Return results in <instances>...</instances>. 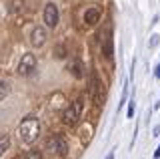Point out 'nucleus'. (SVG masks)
<instances>
[{
  "label": "nucleus",
  "instance_id": "nucleus-1",
  "mask_svg": "<svg viewBox=\"0 0 160 159\" xmlns=\"http://www.w3.org/2000/svg\"><path fill=\"white\" fill-rule=\"evenodd\" d=\"M38 133H40V123H38V119H34V117L24 119V121L20 123V127H18V139H20L22 145L34 143L36 137H38Z\"/></svg>",
  "mask_w": 160,
  "mask_h": 159
},
{
  "label": "nucleus",
  "instance_id": "nucleus-2",
  "mask_svg": "<svg viewBox=\"0 0 160 159\" xmlns=\"http://www.w3.org/2000/svg\"><path fill=\"white\" fill-rule=\"evenodd\" d=\"M82 109H84V101H82V99L72 101V103L66 107V111L62 113V121L66 123V125H76L78 119H80V115H82Z\"/></svg>",
  "mask_w": 160,
  "mask_h": 159
},
{
  "label": "nucleus",
  "instance_id": "nucleus-3",
  "mask_svg": "<svg viewBox=\"0 0 160 159\" xmlns=\"http://www.w3.org/2000/svg\"><path fill=\"white\" fill-rule=\"evenodd\" d=\"M46 151L56 153V155H60V157L66 155L68 147H66V141L62 139V135H52V137H48V141H46Z\"/></svg>",
  "mask_w": 160,
  "mask_h": 159
},
{
  "label": "nucleus",
  "instance_id": "nucleus-4",
  "mask_svg": "<svg viewBox=\"0 0 160 159\" xmlns=\"http://www.w3.org/2000/svg\"><path fill=\"white\" fill-rule=\"evenodd\" d=\"M36 71V57H34L32 52H26L22 57V61L18 64V73L22 74V77H28V74H32Z\"/></svg>",
  "mask_w": 160,
  "mask_h": 159
},
{
  "label": "nucleus",
  "instance_id": "nucleus-5",
  "mask_svg": "<svg viewBox=\"0 0 160 159\" xmlns=\"http://www.w3.org/2000/svg\"><path fill=\"white\" fill-rule=\"evenodd\" d=\"M100 47H102V54L106 58H112V30L106 28V30L100 32Z\"/></svg>",
  "mask_w": 160,
  "mask_h": 159
},
{
  "label": "nucleus",
  "instance_id": "nucleus-6",
  "mask_svg": "<svg viewBox=\"0 0 160 159\" xmlns=\"http://www.w3.org/2000/svg\"><path fill=\"white\" fill-rule=\"evenodd\" d=\"M44 22H46L48 28H56L58 24V8L52 2L46 4V8H44Z\"/></svg>",
  "mask_w": 160,
  "mask_h": 159
},
{
  "label": "nucleus",
  "instance_id": "nucleus-7",
  "mask_svg": "<svg viewBox=\"0 0 160 159\" xmlns=\"http://www.w3.org/2000/svg\"><path fill=\"white\" fill-rule=\"evenodd\" d=\"M30 42L34 44V47H42L44 42H46V30H44L42 26H36L30 34Z\"/></svg>",
  "mask_w": 160,
  "mask_h": 159
},
{
  "label": "nucleus",
  "instance_id": "nucleus-8",
  "mask_svg": "<svg viewBox=\"0 0 160 159\" xmlns=\"http://www.w3.org/2000/svg\"><path fill=\"white\" fill-rule=\"evenodd\" d=\"M98 20H100V10L96 6L88 8V10L84 12V22H86V24H96Z\"/></svg>",
  "mask_w": 160,
  "mask_h": 159
},
{
  "label": "nucleus",
  "instance_id": "nucleus-9",
  "mask_svg": "<svg viewBox=\"0 0 160 159\" xmlns=\"http://www.w3.org/2000/svg\"><path fill=\"white\" fill-rule=\"evenodd\" d=\"M92 131H94V127L90 125H84L82 129H80V139H82V143L86 145V143H90V137H92Z\"/></svg>",
  "mask_w": 160,
  "mask_h": 159
},
{
  "label": "nucleus",
  "instance_id": "nucleus-10",
  "mask_svg": "<svg viewBox=\"0 0 160 159\" xmlns=\"http://www.w3.org/2000/svg\"><path fill=\"white\" fill-rule=\"evenodd\" d=\"M68 71H72V74H74L76 79L82 77V67H80L78 61H72V63H70V64H68Z\"/></svg>",
  "mask_w": 160,
  "mask_h": 159
},
{
  "label": "nucleus",
  "instance_id": "nucleus-11",
  "mask_svg": "<svg viewBox=\"0 0 160 159\" xmlns=\"http://www.w3.org/2000/svg\"><path fill=\"white\" fill-rule=\"evenodd\" d=\"M10 147V139H8V135H2L0 137V157L4 155V151Z\"/></svg>",
  "mask_w": 160,
  "mask_h": 159
},
{
  "label": "nucleus",
  "instance_id": "nucleus-12",
  "mask_svg": "<svg viewBox=\"0 0 160 159\" xmlns=\"http://www.w3.org/2000/svg\"><path fill=\"white\" fill-rule=\"evenodd\" d=\"M22 6H24V0H12V6H10V12H18Z\"/></svg>",
  "mask_w": 160,
  "mask_h": 159
},
{
  "label": "nucleus",
  "instance_id": "nucleus-13",
  "mask_svg": "<svg viewBox=\"0 0 160 159\" xmlns=\"http://www.w3.org/2000/svg\"><path fill=\"white\" fill-rule=\"evenodd\" d=\"M6 93H8V85H6V83H2V81H0V101H2V99L6 97Z\"/></svg>",
  "mask_w": 160,
  "mask_h": 159
},
{
  "label": "nucleus",
  "instance_id": "nucleus-14",
  "mask_svg": "<svg viewBox=\"0 0 160 159\" xmlns=\"http://www.w3.org/2000/svg\"><path fill=\"white\" fill-rule=\"evenodd\" d=\"M128 119H132L134 117V95H132V99H130V103H128Z\"/></svg>",
  "mask_w": 160,
  "mask_h": 159
},
{
  "label": "nucleus",
  "instance_id": "nucleus-15",
  "mask_svg": "<svg viewBox=\"0 0 160 159\" xmlns=\"http://www.w3.org/2000/svg\"><path fill=\"white\" fill-rule=\"evenodd\" d=\"M26 159H40V153H38V151H30Z\"/></svg>",
  "mask_w": 160,
  "mask_h": 159
},
{
  "label": "nucleus",
  "instance_id": "nucleus-16",
  "mask_svg": "<svg viewBox=\"0 0 160 159\" xmlns=\"http://www.w3.org/2000/svg\"><path fill=\"white\" fill-rule=\"evenodd\" d=\"M156 42H158V36H152L150 42H148V47H156Z\"/></svg>",
  "mask_w": 160,
  "mask_h": 159
},
{
  "label": "nucleus",
  "instance_id": "nucleus-17",
  "mask_svg": "<svg viewBox=\"0 0 160 159\" xmlns=\"http://www.w3.org/2000/svg\"><path fill=\"white\" fill-rule=\"evenodd\" d=\"M154 77L160 79V64H156V69H154Z\"/></svg>",
  "mask_w": 160,
  "mask_h": 159
},
{
  "label": "nucleus",
  "instance_id": "nucleus-18",
  "mask_svg": "<svg viewBox=\"0 0 160 159\" xmlns=\"http://www.w3.org/2000/svg\"><path fill=\"white\" fill-rule=\"evenodd\" d=\"M154 159H160V143H158V149L154 151Z\"/></svg>",
  "mask_w": 160,
  "mask_h": 159
},
{
  "label": "nucleus",
  "instance_id": "nucleus-19",
  "mask_svg": "<svg viewBox=\"0 0 160 159\" xmlns=\"http://www.w3.org/2000/svg\"><path fill=\"white\" fill-rule=\"evenodd\" d=\"M104 159H114V151H108V155L104 157Z\"/></svg>",
  "mask_w": 160,
  "mask_h": 159
},
{
  "label": "nucleus",
  "instance_id": "nucleus-20",
  "mask_svg": "<svg viewBox=\"0 0 160 159\" xmlns=\"http://www.w3.org/2000/svg\"><path fill=\"white\" fill-rule=\"evenodd\" d=\"M152 133H154V135H160V125H158V127H154V131H152Z\"/></svg>",
  "mask_w": 160,
  "mask_h": 159
}]
</instances>
